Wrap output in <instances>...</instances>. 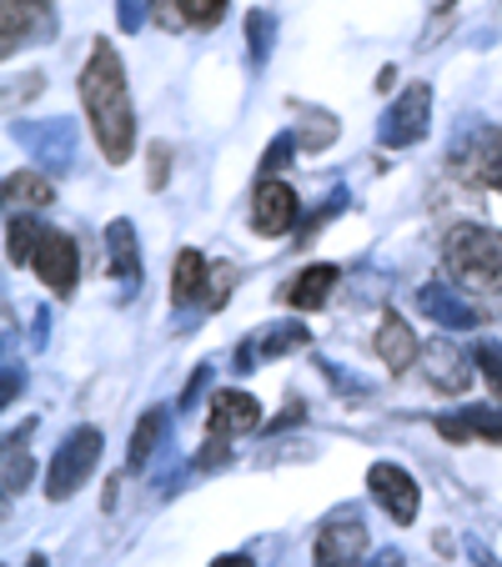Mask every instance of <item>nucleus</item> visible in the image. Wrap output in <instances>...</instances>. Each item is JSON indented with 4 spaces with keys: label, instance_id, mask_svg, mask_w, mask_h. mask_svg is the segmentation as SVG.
<instances>
[{
    "label": "nucleus",
    "instance_id": "c9c22d12",
    "mask_svg": "<svg viewBox=\"0 0 502 567\" xmlns=\"http://www.w3.org/2000/svg\"><path fill=\"white\" fill-rule=\"evenodd\" d=\"M212 567H252V557H246V553H232V557H216Z\"/></svg>",
    "mask_w": 502,
    "mask_h": 567
},
{
    "label": "nucleus",
    "instance_id": "9b49d317",
    "mask_svg": "<svg viewBox=\"0 0 502 567\" xmlns=\"http://www.w3.org/2000/svg\"><path fill=\"white\" fill-rule=\"evenodd\" d=\"M372 347H377V357H382V367L387 372H397L402 377L407 367L422 357V342H417V332L407 327L397 311H382V321H377V337H372Z\"/></svg>",
    "mask_w": 502,
    "mask_h": 567
},
{
    "label": "nucleus",
    "instance_id": "4be33fe9",
    "mask_svg": "<svg viewBox=\"0 0 502 567\" xmlns=\"http://www.w3.org/2000/svg\"><path fill=\"white\" fill-rule=\"evenodd\" d=\"M161 437H166V412H161V408H151L146 417L136 422V432H131V452H126V462H131V467H146V462L156 457Z\"/></svg>",
    "mask_w": 502,
    "mask_h": 567
},
{
    "label": "nucleus",
    "instance_id": "20e7f679",
    "mask_svg": "<svg viewBox=\"0 0 502 567\" xmlns=\"http://www.w3.org/2000/svg\"><path fill=\"white\" fill-rule=\"evenodd\" d=\"M448 166L462 182L502 192V126H478V131H468V136H458Z\"/></svg>",
    "mask_w": 502,
    "mask_h": 567
},
{
    "label": "nucleus",
    "instance_id": "6e6552de",
    "mask_svg": "<svg viewBox=\"0 0 502 567\" xmlns=\"http://www.w3.org/2000/svg\"><path fill=\"white\" fill-rule=\"evenodd\" d=\"M367 487H372V497L392 513L397 527H407L417 517V482H412V472H402L397 462H377V467L367 472Z\"/></svg>",
    "mask_w": 502,
    "mask_h": 567
},
{
    "label": "nucleus",
    "instance_id": "423d86ee",
    "mask_svg": "<svg viewBox=\"0 0 502 567\" xmlns=\"http://www.w3.org/2000/svg\"><path fill=\"white\" fill-rule=\"evenodd\" d=\"M367 553V527L362 517L347 507V513L327 517V527L317 533V547H311V563L317 567H357Z\"/></svg>",
    "mask_w": 502,
    "mask_h": 567
},
{
    "label": "nucleus",
    "instance_id": "a211bd4d",
    "mask_svg": "<svg viewBox=\"0 0 502 567\" xmlns=\"http://www.w3.org/2000/svg\"><path fill=\"white\" fill-rule=\"evenodd\" d=\"M438 432L448 442H472V437H488V442H502V412L492 408H472L462 417H442Z\"/></svg>",
    "mask_w": 502,
    "mask_h": 567
},
{
    "label": "nucleus",
    "instance_id": "a878e982",
    "mask_svg": "<svg viewBox=\"0 0 502 567\" xmlns=\"http://www.w3.org/2000/svg\"><path fill=\"white\" fill-rule=\"evenodd\" d=\"M301 116H307V131H301V151L331 146V136H337V116H327V111H301Z\"/></svg>",
    "mask_w": 502,
    "mask_h": 567
},
{
    "label": "nucleus",
    "instance_id": "4468645a",
    "mask_svg": "<svg viewBox=\"0 0 502 567\" xmlns=\"http://www.w3.org/2000/svg\"><path fill=\"white\" fill-rule=\"evenodd\" d=\"M337 267H327V261H317V267H307V271H297V277L281 287V301L287 307H297V311H317V307H327L331 301V287H337Z\"/></svg>",
    "mask_w": 502,
    "mask_h": 567
},
{
    "label": "nucleus",
    "instance_id": "2f4dec72",
    "mask_svg": "<svg viewBox=\"0 0 502 567\" xmlns=\"http://www.w3.org/2000/svg\"><path fill=\"white\" fill-rule=\"evenodd\" d=\"M226 457H232V452H226V437H212V442H206V452H202V462H196V467H202V472L226 467Z\"/></svg>",
    "mask_w": 502,
    "mask_h": 567
},
{
    "label": "nucleus",
    "instance_id": "0eeeda50",
    "mask_svg": "<svg viewBox=\"0 0 502 567\" xmlns=\"http://www.w3.org/2000/svg\"><path fill=\"white\" fill-rule=\"evenodd\" d=\"M472 362H478V357H468L452 337H438V342L422 347V372H428V382L448 396H462L472 386Z\"/></svg>",
    "mask_w": 502,
    "mask_h": 567
},
{
    "label": "nucleus",
    "instance_id": "f8f14e48",
    "mask_svg": "<svg viewBox=\"0 0 502 567\" xmlns=\"http://www.w3.org/2000/svg\"><path fill=\"white\" fill-rule=\"evenodd\" d=\"M262 427V402L246 392H216L212 396V437H232V432H257Z\"/></svg>",
    "mask_w": 502,
    "mask_h": 567
},
{
    "label": "nucleus",
    "instance_id": "6ab92c4d",
    "mask_svg": "<svg viewBox=\"0 0 502 567\" xmlns=\"http://www.w3.org/2000/svg\"><path fill=\"white\" fill-rule=\"evenodd\" d=\"M206 291H212V277H206L202 251H182L172 267V301L176 307H192V301H202Z\"/></svg>",
    "mask_w": 502,
    "mask_h": 567
},
{
    "label": "nucleus",
    "instance_id": "393cba45",
    "mask_svg": "<svg viewBox=\"0 0 502 567\" xmlns=\"http://www.w3.org/2000/svg\"><path fill=\"white\" fill-rule=\"evenodd\" d=\"M31 482V452L21 447V437L6 442V493H21Z\"/></svg>",
    "mask_w": 502,
    "mask_h": 567
},
{
    "label": "nucleus",
    "instance_id": "58836bf2",
    "mask_svg": "<svg viewBox=\"0 0 502 567\" xmlns=\"http://www.w3.org/2000/svg\"><path fill=\"white\" fill-rule=\"evenodd\" d=\"M25 567H45V557H41V553H35V557H31V563H25Z\"/></svg>",
    "mask_w": 502,
    "mask_h": 567
},
{
    "label": "nucleus",
    "instance_id": "1a4fd4ad",
    "mask_svg": "<svg viewBox=\"0 0 502 567\" xmlns=\"http://www.w3.org/2000/svg\"><path fill=\"white\" fill-rule=\"evenodd\" d=\"M35 271L41 281L55 291V297H71L75 277H81V257H75V241L65 231H45L41 251H35Z\"/></svg>",
    "mask_w": 502,
    "mask_h": 567
},
{
    "label": "nucleus",
    "instance_id": "e433bc0d",
    "mask_svg": "<svg viewBox=\"0 0 502 567\" xmlns=\"http://www.w3.org/2000/svg\"><path fill=\"white\" fill-rule=\"evenodd\" d=\"M472 557H478V567H498V563H492L488 553H482V547H472Z\"/></svg>",
    "mask_w": 502,
    "mask_h": 567
},
{
    "label": "nucleus",
    "instance_id": "c85d7f7f",
    "mask_svg": "<svg viewBox=\"0 0 502 567\" xmlns=\"http://www.w3.org/2000/svg\"><path fill=\"white\" fill-rule=\"evenodd\" d=\"M146 161H151V176H146L151 192H161V186H166V176H172V146H161V141H156Z\"/></svg>",
    "mask_w": 502,
    "mask_h": 567
},
{
    "label": "nucleus",
    "instance_id": "5701e85b",
    "mask_svg": "<svg viewBox=\"0 0 502 567\" xmlns=\"http://www.w3.org/2000/svg\"><path fill=\"white\" fill-rule=\"evenodd\" d=\"M41 241H45V231L31 221V216H11V226H6V257H11V267H21V261H35Z\"/></svg>",
    "mask_w": 502,
    "mask_h": 567
},
{
    "label": "nucleus",
    "instance_id": "9d476101",
    "mask_svg": "<svg viewBox=\"0 0 502 567\" xmlns=\"http://www.w3.org/2000/svg\"><path fill=\"white\" fill-rule=\"evenodd\" d=\"M301 206H297V192L287 182H262L257 186V202H252V226L262 236H287L297 226Z\"/></svg>",
    "mask_w": 502,
    "mask_h": 567
},
{
    "label": "nucleus",
    "instance_id": "f3484780",
    "mask_svg": "<svg viewBox=\"0 0 502 567\" xmlns=\"http://www.w3.org/2000/svg\"><path fill=\"white\" fill-rule=\"evenodd\" d=\"M156 16L166 31H182V25H216L226 16V0H156Z\"/></svg>",
    "mask_w": 502,
    "mask_h": 567
},
{
    "label": "nucleus",
    "instance_id": "cd10ccee",
    "mask_svg": "<svg viewBox=\"0 0 502 567\" xmlns=\"http://www.w3.org/2000/svg\"><path fill=\"white\" fill-rule=\"evenodd\" d=\"M478 367H482L492 392L502 396V342H478Z\"/></svg>",
    "mask_w": 502,
    "mask_h": 567
},
{
    "label": "nucleus",
    "instance_id": "bb28decb",
    "mask_svg": "<svg viewBox=\"0 0 502 567\" xmlns=\"http://www.w3.org/2000/svg\"><path fill=\"white\" fill-rule=\"evenodd\" d=\"M272 31H277V21H272V16H262V11L246 16V41H252V61H257V65L272 55Z\"/></svg>",
    "mask_w": 502,
    "mask_h": 567
},
{
    "label": "nucleus",
    "instance_id": "ddd939ff",
    "mask_svg": "<svg viewBox=\"0 0 502 567\" xmlns=\"http://www.w3.org/2000/svg\"><path fill=\"white\" fill-rule=\"evenodd\" d=\"M417 307H422V317L438 321V327H462V332H468V327H478V311L458 297V287H442V281L417 287Z\"/></svg>",
    "mask_w": 502,
    "mask_h": 567
},
{
    "label": "nucleus",
    "instance_id": "7c9ffc66",
    "mask_svg": "<svg viewBox=\"0 0 502 567\" xmlns=\"http://www.w3.org/2000/svg\"><path fill=\"white\" fill-rule=\"evenodd\" d=\"M232 277H236L232 267L216 271V277H212V291H206V307H226V297H232Z\"/></svg>",
    "mask_w": 502,
    "mask_h": 567
},
{
    "label": "nucleus",
    "instance_id": "f03ea898",
    "mask_svg": "<svg viewBox=\"0 0 502 567\" xmlns=\"http://www.w3.org/2000/svg\"><path fill=\"white\" fill-rule=\"evenodd\" d=\"M442 267L458 281V291L498 297L502 291V231L492 226H452L442 241Z\"/></svg>",
    "mask_w": 502,
    "mask_h": 567
},
{
    "label": "nucleus",
    "instance_id": "4c0bfd02",
    "mask_svg": "<svg viewBox=\"0 0 502 567\" xmlns=\"http://www.w3.org/2000/svg\"><path fill=\"white\" fill-rule=\"evenodd\" d=\"M448 6H452V0H432V11H448Z\"/></svg>",
    "mask_w": 502,
    "mask_h": 567
},
{
    "label": "nucleus",
    "instance_id": "f704fd0d",
    "mask_svg": "<svg viewBox=\"0 0 502 567\" xmlns=\"http://www.w3.org/2000/svg\"><path fill=\"white\" fill-rule=\"evenodd\" d=\"M202 386H206V367H196L192 386H186V392H182V412H186V408H192V402H196V392H202Z\"/></svg>",
    "mask_w": 502,
    "mask_h": 567
},
{
    "label": "nucleus",
    "instance_id": "b1692460",
    "mask_svg": "<svg viewBox=\"0 0 502 567\" xmlns=\"http://www.w3.org/2000/svg\"><path fill=\"white\" fill-rule=\"evenodd\" d=\"M35 16H41V6H35V0H6V55H11L16 45L31 41Z\"/></svg>",
    "mask_w": 502,
    "mask_h": 567
},
{
    "label": "nucleus",
    "instance_id": "f257e3e1",
    "mask_svg": "<svg viewBox=\"0 0 502 567\" xmlns=\"http://www.w3.org/2000/svg\"><path fill=\"white\" fill-rule=\"evenodd\" d=\"M81 106L91 116V131L101 141V156L111 166H126L131 146H136V111H131V91H126V71L121 55L106 41H96L86 71H81Z\"/></svg>",
    "mask_w": 502,
    "mask_h": 567
},
{
    "label": "nucleus",
    "instance_id": "412c9836",
    "mask_svg": "<svg viewBox=\"0 0 502 567\" xmlns=\"http://www.w3.org/2000/svg\"><path fill=\"white\" fill-rule=\"evenodd\" d=\"M6 202L11 206H25V212H45L55 202V186L35 172H11L6 176Z\"/></svg>",
    "mask_w": 502,
    "mask_h": 567
},
{
    "label": "nucleus",
    "instance_id": "aec40b11",
    "mask_svg": "<svg viewBox=\"0 0 502 567\" xmlns=\"http://www.w3.org/2000/svg\"><path fill=\"white\" fill-rule=\"evenodd\" d=\"M311 337L301 321H272L262 337H252V347H257V362H272V357H287V352H301Z\"/></svg>",
    "mask_w": 502,
    "mask_h": 567
},
{
    "label": "nucleus",
    "instance_id": "c756f323",
    "mask_svg": "<svg viewBox=\"0 0 502 567\" xmlns=\"http://www.w3.org/2000/svg\"><path fill=\"white\" fill-rule=\"evenodd\" d=\"M291 146H297V136H277V141H272V151L262 156V172H281V166H287V156H291Z\"/></svg>",
    "mask_w": 502,
    "mask_h": 567
},
{
    "label": "nucleus",
    "instance_id": "dca6fc26",
    "mask_svg": "<svg viewBox=\"0 0 502 567\" xmlns=\"http://www.w3.org/2000/svg\"><path fill=\"white\" fill-rule=\"evenodd\" d=\"M106 261H111V277H116L121 287H136L141 281V247H136L131 221H111L106 226Z\"/></svg>",
    "mask_w": 502,
    "mask_h": 567
},
{
    "label": "nucleus",
    "instance_id": "72a5a7b5",
    "mask_svg": "<svg viewBox=\"0 0 502 567\" xmlns=\"http://www.w3.org/2000/svg\"><path fill=\"white\" fill-rule=\"evenodd\" d=\"M402 563H407V557L397 553V547H387V553H372V557H367V567H402Z\"/></svg>",
    "mask_w": 502,
    "mask_h": 567
},
{
    "label": "nucleus",
    "instance_id": "473e14b6",
    "mask_svg": "<svg viewBox=\"0 0 502 567\" xmlns=\"http://www.w3.org/2000/svg\"><path fill=\"white\" fill-rule=\"evenodd\" d=\"M121 31H141V0H121Z\"/></svg>",
    "mask_w": 502,
    "mask_h": 567
},
{
    "label": "nucleus",
    "instance_id": "2eb2a0df",
    "mask_svg": "<svg viewBox=\"0 0 502 567\" xmlns=\"http://www.w3.org/2000/svg\"><path fill=\"white\" fill-rule=\"evenodd\" d=\"M16 136L25 141L41 166H65L71 161V126L65 121H35V126H16Z\"/></svg>",
    "mask_w": 502,
    "mask_h": 567
},
{
    "label": "nucleus",
    "instance_id": "39448f33",
    "mask_svg": "<svg viewBox=\"0 0 502 567\" xmlns=\"http://www.w3.org/2000/svg\"><path fill=\"white\" fill-rule=\"evenodd\" d=\"M428 116H432V86H407L402 96L392 101V111L382 116V126H377V141L382 146H392V151H402V146H412V141H422L428 136Z\"/></svg>",
    "mask_w": 502,
    "mask_h": 567
},
{
    "label": "nucleus",
    "instance_id": "7ed1b4c3",
    "mask_svg": "<svg viewBox=\"0 0 502 567\" xmlns=\"http://www.w3.org/2000/svg\"><path fill=\"white\" fill-rule=\"evenodd\" d=\"M101 432L96 427H75L71 437L61 442V452H55V462H51V477H45V497L51 503H65V497H75L81 487H86V477L96 472V462H101Z\"/></svg>",
    "mask_w": 502,
    "mask_h": 567
}]
</instances>
